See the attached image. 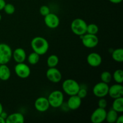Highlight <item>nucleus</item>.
Listing matches in <instances>:
<instances>
[{
    "label": "nucleus",
    "mask_w": 123,
    "mask_h": 123,
    "mask_svg": "<svg viewBox=\"0 0 123 123\" xmlns=\"http://www.w3.org/2000/svg\"><path fill=\"white\" fill-rule=\"evenodd\" d=\"M12 49L8 44L0 43V64H7L12 58Z\"/></svg>",
    "instance_id": "39448f33"
},
{
    "label": "nucleus",
    "mask_w": 123,
    "mask_h": 123,
    "mask_svg": "<svg viewBox=\"0 0 123 123\" xmlns=\"http://www.w3.org/2000/svg\"><path fill=\"white\" fill-rule=\"evenodd\" d=\"M107 111L105 109L97 108L92 113L90 120L92 123H102L106 120Z\"/></svg>",
    "instance_id": "1a4fd4ad"
},
{
    "label": "nucleus",
    "mask_w": 123,
    "mask_h": 123,
    "mask_svg": "<svg viewBox=\"0 0 123 123\" xmlns=\"http://www.w3.org/2000/svg\"><path fill=\"white\" fill-rule=\"evenodd\" d=\"M112 79L117 84H122L123 82V71L122 69H117L112 74Z\"/></svg>",
    "instance_id": "5701e85b"
},
{
    "label": "nucleus",
    "mask_w": 123,
    "mask_h": 123,
    "mask_svg": "<svg viewBox=\"0 0 123 123\" xmlns=\"http://www.w3.org/2000/svg\"><path fill=\"white\" fill-rule=\"evenodd\" d=\"M63 92L60 90H55L50 92L48 96V100L49 101L50 106L54 108H58L62 105L64 102Z\"/></svg>",
    "instance_id": "7ed1b4c3"
},
{
    "label": "nucleus",
    "mask_w": 123,
    "mask_h": 123,
    "mask_svg": "<svg viewBox=\"0 0 123 123\" xmlns=\"http://www.w3.org/2000/svg\"><path fill=\"white\" fill-rule=\"evenodd\" d=\"M50 107L48 98L45 97H40L35 100L34 108L40 112L47 111Z\"/></svg>",
    "instance_id": "f8f14e48"
},
{
    "label": "nucleus",
    "mask_w": 123,
    "mask_h": 123,
    "mask_svg": "<svg viewBox=\"0 0 123 123\" xmlns=\"http://www.w3.org/2000/svg\"><path fill=\"white\" fill-rule=\"evenodd\" d=\"M88 94V91L86 90V89L84 88H81L80 86V89L78 91V93H77V95L80 97L81 99H83V98H85L86 97Z\"/></svg>",
    "instance_id": "c85d7f7f"
},
{
    "label": "nucleus",
    "mask_w": 123,
    "mask_h": 123,
    "mask_svg": "<svg viewBox=\"0 0 123 123\" xmlns=\"http://www.w3.org/2000/svg\"><path fill=\"white\" fill-rule=\"evenodd\" d=\"M0 123H6V120L0 115Z\"/></svg>",
    "instance_id": "f704fd0d"
},
{
    "label": "nucleus",
    "mask_w": 123,
    "mask_h": 123,
    "mask_svg": "<svg viewBox=\"0 0 123 123\" xmlns=\"http://www.w3.org/2000/svg\"><path fill=\"white\" fill-rule=\"evenodd\" d=\"M3 106H2V105L0 103V115L1 114V113L3 112Z\"/></svg>",
    "instance_id": "c9c22d12"
},
{
    "label": "nucleus",
    "mask_w": 123,
    "mask_h": 123,
    "mask_svg": "<svg viewBox=\"0 0 123 123\" xmlns=\"http://www.w3.org/2000/svg\"><path fill=\"white\" fill-rule=\"evenodd\" d=\"M3 10L6 14L11 15L15 12V7L11 3H6Z\"/></svg>",
    "instance_id": "bb28decb"
},
{
    "label": "nucleus",
    "mask_w": 123,
    "mask_h": 123,
    "mask_svg": "<svg viewBox=\"0 0 123 123\" xmlns=\"http://www.w3.org/2000/svg\"><path fill=\"white\" fill-rule=\"evenodd\" d=\"M25 118L24 115L20 112L13 113L8 115L6 119V123H24Z\"/></svg>",
    "instance_id": "f3484780"
},
{
    "label": "nucleus",
    "mask_w": 123,
    "mask_h": 123,
    "mask_svg": "<svg viewBox=\"0 0 123 123\" xmlns=\"http://www.w3.org/2000/svg\"><path fill=\"white\" fill-rule=\"evenodd\" d=\"M86 61L90 66L92 67H99L102 62V58L99 54L91 52L88 55Z\"/></svg>",
    "instance_id": "ddd939ff"
},
{
    "label": "nucleus",
    "mask_w": 123,
    "mask_h": 123,
    "mask_svg": "<svg viewBox=\"0 0 123 123\" xmlns=\"http://www.w3.org/2000/svg\"><path fill=\"white\" fill-rule=\"evenodd\" d=\"M101 81L109 84L112 80V74L108 71H104L100 74Z\"/></svg>",
    "instance_id": "393cba45"
},
{
    "label": "nucleus",
    "mask_w": 123,
    "mask_h": 123,
    "mask_svg": "<svg viewBox=\"0 0 123 123\" xmlns=\"http://www.w3.org/2000/svg\"><path fill=\"white\" fill-rule=\"evenodd\" d=\"M109 86L108 84L100 82L96 84L92 88V93L98 98L105 97L108 95Z\"/></svg>",
    "instance_id": "6e6552de"
},
{
    "label": "nucleus",
    "mask_w": 123,
    "mask_h": 123,
    "mask_svg": "<svg viewBox=\"0 0 123 123\" xmlns=\"http://www.w3.org/2000/svg\"><path fill=\"white\" fill-rule=\"evenodd\" d=\"M82 104V99L78 95L70 96L67 102V106L70 110H76L79 109Z\"/></svg>",
    "instance_id": "2eb2a0df"
},
{
    "label": "nucleus",
    "mask_w": 123,
    "mask_h": 123,
    "mask_svg": "<svg viewBox=\"0 0 123 123\" xmlns=\"http://www.w3.org/2000/svg\"><path fill=\"white\" fill-rule=\"evenodd\" d=\"M112 58L117 62H123V49L122 48H118L113 50L112 53Z\"/></svg>",
    "instance_id": "aec40b11"
},
{
    "label": "nucleus",
    "mask_w": 123,
    "mask_h": 123,
    "mask_svg": "<svg viewBox=\"0 0 123 123\" xmlns=\"http://www.w3.org/2000/svg\"><path fill=\"white\" fill-rule=\"evenodd\" d=\"M108 95L112 98H118L123 96V86L121 84H115L109 88Z\"/></svg>",
    "instance_id": "4468645a"
},
{
    "label": "nucleus",
    "mask_w": 123,
    "mask_h": 123,
    "mask_svg": "<svg viewBox=\"0 0 123 123\" xmlns=\"http://www.w3.org/2000/svg\"><path fill=\"white\" fill-rule=\"evenodd\" d=\"M112 109L118 113H122L123 112V97H118L114 98L112 104Z\"/></svg>",
    "instance_id": "6ab92c4d"
},
{
    "label": "nucleus",
    "mask_w": 123,
    "mask_h": 123,
    "mask_svg": "<svg viewBox=\"0 0 123 123\" xmlns=\"http://www.w3.org/2000/svg\"><path fill=\"white\" fill-rule=\"evenodd\" d=\"M116 123H123V115H121L118 117L117 119L116 120Z\"/></svg>",
    "instance_id": "2f4dec72"
},
{
    "label": "nucleus",
    "mask_w": 123,
    "mask_h": 123,
    "mask_svg": "<svg viewBox=\"0 0 123 123\" xmlns=\"http://www.w3.org/2000/svg\"><path fill=\"white\" fill-rule=\"evenodd\" d=\"M99 31V28L96 24H90L88 25L86 27V33L96 35Z\"/></svg>",
    "instance_id": "a878e982"
},
{
    "label": "nucleus",
    "mask_w": 123,
    "mask_h": 123,
    "mask_svg": "<svg viewBox=\"0 0 123 123\" xmlns=\"http://www.w3.org/2000/svg\"><path fill=\"white\" fill-rule=\"evenodd\" d=\"M1 19H2V16H1V14H0V21L1 20Z\"/></svg>",
    "instance_id": "e433bc0d"
},
{
    "label": "nucleus",
    "mask_w": 123,
    "mask_h": 123,
    "mask_svg": "<svg viewBox=\"0 0 123 123\" xmlns=\"http://www.w3.org/2000/svg\"><path fill=\"white\" fill-rule=\"evenodd\" d=\"M0 115H1V116L3 118H4L5 120H6V118H7V116H8V114H7L6 112H5L3 111L2 113H1V114Z\"/></svg>",
    "instance_id": "72a5a7b5"
},
{
    "label": "nucleus",
    "mask_w": 123,
    "mask_h": 123,
    "mask_svg": "<svg viewBox=\"0 0 123 123\" xmlns=\"http://www.w3.org/2000/svg\"><path fill=\"white\" fill-rule=\"evenodd\" d=\"M46 75L47 79L52 83H58L62 79V74L56 67H49Z\"/></svg>",
    "instance_id": "9b49d317"
},
{
    "label": "nucleus",
    "mask_w": 123,
    "mask_h": 123,
    "mask_svg": "<svg viewBox=\"0 0 123 123\" xmlns=\"http://www.w3.org/2000/svg\"><path fill=\"white\" fill-rule=\"evenodd\" d=\"M99 98L100 99L98 101V108L105 109L107 107V105H108V102H107L106 100L105 99V97H102V98Z\"/></svg>",
    "instance_id": "c756f323"
},
{
    "label": "nucleus",
    "mask_w": 123,
    "mask_h": 123,
    "mask_svg": "<svg viewBox=\"0 0 123 123\" xmlns=\"http://www.w3.org/2000/svg\"><path fill=\"white\" fill-rule=\"evenodd\" d=\"M111 3L115 4H118L121 3L123 0H109Z\"/></svg>",
    "instance_id": "473e14b6"
},
{
    "label": "nucleus",
    "mask_w": 123,
    "mask_h": 123,
    "mask_svg": "<svg viewBox=\"0 0 123 123\" xmlns=\"http://www.w3.org/2000/svg\"><path fill=\"white\" fill-rule=\"evenodd\" d=\"M58 62L59 58L56 55H50L47 59V65L49 67H56Z\"/></svg>",
    "instance_id": "4be33fe9"
},
{
    "label": "nucleus",
    "mask_w": 123,
    "mask_h": 123,
    "mask_svg": "<svg viewBox=\"0 0 123 123\" xmlns=\"http://www.w3.org/2000/svg\"><path fill=\"white\" fill-rule=\"evenodd\" d=\"M14 70L17 76L21 79H26L31 74V68L24 62L17 63Z\"/></svg>",
    "instance_id": "0eeeda50"
},
{
    "label": "nucleus",
    "mask_w": 123,
    "mask_h": 123,
    "mask_svg": "<svg viewBox=\"0 0 123 123\" xmlns=\"http://www.w3.org/2000/svg\"><path fill=\"white\" fill-rule=\"evenodd\" d=\"M39 12L41 15H42L43 16H45L48 15L49 13H50V8L48 6L43 5V6H41L40 7Z\"/></svg>",
    "instance_id": "cd10ccee"
},
{
    "label": "nucleus",
    "mask_w": 123,
    "mask_h": 123,
    "mask_svg": "<svg viewBox=\"0 0 123 123\" xmlns=\"http://www.w3.org/2000/svg\"><path fill=\"white\" fill-rule=\"evenodd\" d=\"M40 55H38L37 53L32 52L31 54H29L27 57L28 62L31 65H36L38 62L40 60Z\"/></svg>",
    "instance_id": "b1692460"
},
{
    "label": "nucleus",
    "mask_w": 123,
    "mask_h": 123,
    "mask_svg": "<svg viewBox=\"0 0 123 123\" xmlns=\"http://www.w3.org/2000/svg\"><path fill=\"white\" fill-rule=\"evenodd\" d=\"M11 76V70L7 64H0V79L7 81Z\"/></svg>",
    "instance_id": "a211bd4d"
},
{
    "label": "nucleus",
    "mask_w": 123,
    "mask_h": 123,
    "mask_svg": "<svg viewBox=\"0 0 123 123\" xmlns=\"http://www.w3.org/2000/svg\"><path fill=\"white\" fill-rule=\"evenodd\" d=\"M6 4V2L5 0H0V11L4 9V7Z\"/></svg>",
    "instance_id": "7c9ffc66"
},
{
    "label": "nucleus",
    "mask_w": 123,
    "mask_h": 123,
    "mask_svg": "<svg viewBox=\"0 0 123 123\" xmlns=\"http://www.w3.org/2000/svg\"><path fill=\"white\" fill-rule=\"evenodd\" d=\"M82 43L86 48L92 49L97 46L99 42L98 37L95 34L85 33V34L80 36Z\"/></svg>",
    "instance_id": "423d86ee"
},
{
    "label": "nucleus",
    "mask_w": 123,
    "mask_h": 123,
    "mask_svg": "<svg viewBox=\"0 0 123 123\" xmlns=\"http://www.w3.org/2000/svg\"><path fill=\"white\" fill-rule=\"evenodd\" d=\"M118 117V114L117 112L111 109L106 112L105 121L109 123H114L116 122Z\"/></svg>",
    "instance_id": "412c9836"
},
{
    "label": "nucleus",
    "mask_w": 123,
    "mask_h": 123,
    "mask_svg": "<svg viewBox=\"0 0 123 123\" xmlns=\"http://www.w3.org/2000/svg\"><path fill=\"white\" fill-rule=\"evenodd\" d=\"M31 47L33 52L41 56L46 54L49 49V44L45 38L37 36L32 39L31 42Z\"/></svg>",
    "instance_id": "f257e3e1"
},
{
    "label": "nucleus",
    "mask_w": 123,
    "mask_h": 123,
    "mask_svg": "<svg viewBox=\"0 0 123 123\" xmlns=\"http://www.w3.org/2000/svg\"><path fill=\"white\" fill-rule=\"evenodd\" d=\"M44 22L49 28L55 29L60 25V19L56 14L50 13L44 16Z\"/></svg>",
    "instance_id": "9d476101"
},
{
    "label": "nucleus",
    "mask_w": 123,
    "mask_h": 123,
    "mask_svg": "<svg viewBox=\"0 0 123 123\" xmlns=\"http://www.w3.org/2000/svg\"><path fill=\"white\" fill-rule=\"evenodd\" d=\"M80 88V85L79 83L73 79H66L62 84V90L69 96L76 95Z\"/></svg>",
    "instance_id": "f03ea898"
},
{
    "label": "nucleus",
    "mask_w": 123,
    "mask_h": 123,
    "mask_svg": "<svg viewBox=\"0 0 123 123\" xmlns=\"http://www.w3.org/2000/svg\"><path fill=\"white\" fill-rule=\"evenodd\" d=\"M70 27L73 34L76 36H81L86 33L87 24L84 19L76 18L72 22Z\"/></svg>",
    "instance_id": "20e7f679"
},
{
    "label": "nucleus",
    "mask_w": 123,
    "mask_h": 123,
    "mask_svg": "<svg viewBox=\"0 0 123 123\" xmlns=\"http://www.w3.org/2000/svg\"><path fill=\"white\" fill-rule=\"evenodd\" d=\"M12 58L16 63L25 62L26 59V52L22 48H16L13 51Z\"/></svg>",
    "instance_id": "dca6fc26"
}]
</instances>
